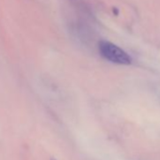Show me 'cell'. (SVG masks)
Masks as SVG:
<instances>
[{
  "instance_id": "obj_1",
  "label": "cell",
  "mask_w": 160,
  "mask_h": 160,
  "mask_svg": "<svg viewBox=\"0 0 160 160\" xmlns=\"http://www.w3.org/2000/svg\"><path fill=\"white\" fill-rule=\"evenodd\" d=\"M100 55L107 60L120 65H129L132 63V58L118 45L108 42L101 41L98 44Z\"/></svg>"
},
{
  "instance_id": "obj_2",
  "label": "cell",
  "mask_w": 160,
  "mask_h": 160,
  "mask_svg": "<svg viewBox=\"0 0 160 160\" xmlns=\"http://www.w3.org/2000/svg\"><path fill=\"white\" fill-rule=\"evenodd\" d=\"M51 160H56V159H55V158H52V159H51Z\"/></svg>"
}]
</instances>
